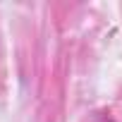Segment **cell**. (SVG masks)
Segmentation results:
<instances>
[{"label":"cell","instance_id":"1","mask_svg":"<svg viewBox=\"0 0 122 122\" xmlns=\"http://www.w3.org/2000/svg\"><path fill=\"white\" fill-rule=\"evenodd\" d=\"M108 122H110V120H108Z\"/></svg>","mask_w":122,"mask_h":122}]
</instances>
